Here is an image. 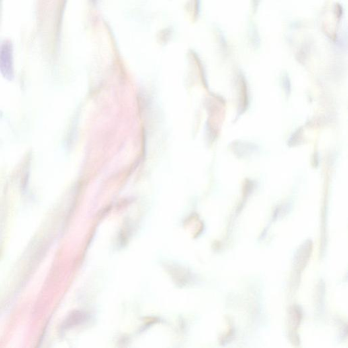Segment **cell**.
Here are the masks:
<instances>
[{
  "mask_svg": "<svg viewBox=\"0 0 348 348\" xmlns=\"http://www.w3.org/2000/svg\"><path fill=\"white\" fill-rule=\"evenodd\" d=\"M0 70L6 79L10 80L13 77L12 51L10 44H4L0 48Z\"/></svg>",
  "mask_w": 348,
  "mask_h": 348,
  "instance_id": "obj_1",
  "label": "cell"
}]
</instances>
